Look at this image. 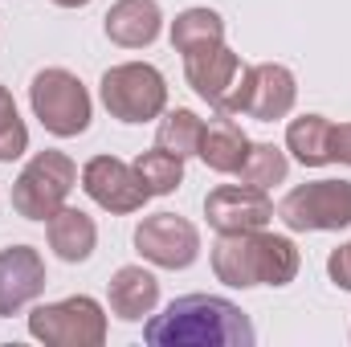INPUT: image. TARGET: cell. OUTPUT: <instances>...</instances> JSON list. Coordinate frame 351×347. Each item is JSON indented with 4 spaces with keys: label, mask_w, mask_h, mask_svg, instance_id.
Segmentation results:
<instances>
[{
    "label": "cell",
    "mask_w": 351,
    "mask_h": 347,
    "mask_svg": "<svg viewBox=\"0 0 351 347\" xmlns=\"http://www.w3.org/2000/svg\"><path fill=\"white\" fill-rule=\"evenodd\" d=\"M45 294V258L33 246L0 250V319L21 315Z\"/></svg>",
    "instance_id": "obj_13"
},
{
    "label": "cell",
    "mask_w": 351,
    "mask_h": 347,
    "mask_svg": "<svg viewBox=\"0 0 351 347\" xmlns=\"http://www.w3.org/2000/svg\"><path fill=\"white\" fill-rule=\"evenodd\" d=\"M106 302H110V315L114 319L143 323L160 307V278L152 270H143V265H123L106 282Z\"/></svg>",
    "instance_id": "obj_14"
},
{
    "label": "cell",
    "mask_w": 351,
    "mask_h": 347,
    "mask_svg": "<svg viewBox=\"0 0 351 347\" xmlns=\"http://www.w3.org/2000/svg\"><path fill=\"white\" fill-rule=\"evenodd\" d=\"M290 233H339L351 225V180H311L274 208Z\"/></svg>",
    "instance_id": "obj_6"
},
{
    "label": "cell",
    "mask_w": 351,
    "mask_h": 347,
    "mask_svg": "<svg viewBox=\"0 0 351 347\" xmlns=\"http://www.w3.org/2000/svg\"><path fill=\"white\" fill-rule=\"evenodd\" d=\"M135 176L143 180V188L152 196H168L184 184V160L164 152V147H152V152H139L135 160Z\"/></svg>",
    "instance_id": "obj_22"
},
{
    "label": "cell",
    "mask_w": 351,
    "mask_h": 347,
    "mask_svg": "<svg viewBox=\"0 0 351 347\" xmlns=\"http://www.w3.org/2000/svg\"><path fill=\"white\" fill-rule=\"evenodd\" d=\"M29 106L37 115V123L58 135V139H74L82 135L94 119V102H90V90L82 86L78 74L62 70V66H49L41 74H33V86H29Z\"/></svg>",
    "instance_id": "obj_3"
},
{
    "label": "cell",
    "mask_w": 351,
    "mask_h": 347,
    "mask_svg": "<svg viewBox=\"0 0 351 347\" xmlns=\"http://www.w3.org/2000/svg\"><path fill=\"white\" fill-rule=\"evenodd\" d=\"M200 139H204V119L188 106H176V110H164L160 115V127H156V147L172 152L180 160L196 156L200 152Z\"/></svg>",
    "instance_id": "obj_20"
},
{
    "label": "cell",
    "mask_w": 351,
    "mask_h": 347,
    "mask_svg": "<svg viewBox=\"0 0 351 347\" xmlns=\"http://www.w3.org/2000/svg\"><path fill=\"white\" fill-rule=\"evenodd\" d=\"M250 135L233 123V115H217L213 123H204V139H200V160L204 168H213L217 176H237V168L250 156Z\"/></svg>",
    "instance_id": "obj_16"
},
{
    "label": "cell",
    "mask_w": 351,
    "mask_h": 347,
    "mask_svg": "<svg viewBox=\"0 0 351 347\" xmlns=\"http://www.w3.org/2000/svg\"><path fill=\"white\" fill-rule=\"evenodd\" d=\"M327 274H331V282H335L339 290H351V241L348 246H339V250H331V258H327Z\"/></svg>",
    "instance_id": "obj_24"
},
{
    "label": "cell",
    "mask_w": 351,
    "mask_h": 347,
    "mask_svg": "<svg viewBox=\"0 0 351 347\" xmlns=\"http://www.w3.org/2000/svg\"><path fill=\"white\" fill-rule=\"evenodd\" d=\"M204 217L217 233H245L265 229L274 221V200L250 184H221L204 196Z\"/></svg>",
    "instance_id": "obj_12"
},
{
    "label": "cell",
    "mask_w": 351,
    "mask_h": 347,
    "mask_svg": "<svg viewBox=\"0 0 351 347\" xmlns=\"http://www.w3.org/2000/svg\"><path fill=\"white\" fill-rule=\"evenodd\" d=\"M135 254L160 270H188L200 258V229L180 213H152L135 225Z\"/></svg>",
    "instance_id": "obj_9"
},
{
    "label": "cell",
    "mask_w": 351,
    "mask_h": 347,
    "mask_svg": "<svg viewBox=\"0 0 351 347\" xmlns=\"http://www.w3.org/2000/svg\"><path fill=\"white\" fill-rule=\"evenodd\" d=\"M29 335L45 347H102L106 344V315L102 302L90 294H74L62 302H41L29 315Z\"/></svg>",
    "instance_id": "obj_7"
},
{
    "label": "cell",
    "mask_w": 351,
    "mask_h": 347,
    "mask_svg": "<svg viewBox=\"0 0 351 347\" xmlns=\"http://www.w3.org/2000/svg\"><path fill=\"white\" fill-rule=\"evenodd\" d=\"M164 29V12L156 0H114L102 16V33L119 49H147Z\"/></svg>",
    "instance_id": "obj_15"
},
{
    "label": "cell",
    "mask_w": 351,
    "mask_h": 347,
    "mask_svg": "<svg viewBox=\"0 0 351 347\" xmlns=\"http://www.w3.org/2000/svg\"><path fill=\"white\" fill-rule=\"evenodd\" d=\"M331 119L323 115H298L286 127V152L302 168H327L331 164Z\"/></svg>",
    "instance_id": "obj_18"
},
{
    "label": "cell",
    "mask_w": 351,
    "mask_h": 347,
    "mask_svg": "<svg viewBox=\"0 0 351 347\" xmlns=\"http://www.w3.org/2000/svg\"><path fill=\"white\" fill-rule=\"evenodd\" d=\"M241 74H245V66H241V58L229 45H213L204 53H188L184 58L188 86L196 90L217 115H229V102H233V94L241 86Z\"/></svg>",
    "instance_id": "obj_11"
},
{
    "label": "cell",
    "mask_w": 351,
    "mask_h": 347,
    "mask_svg": "<svg viewBox=\"0 0 351 347\" xmlns=\"http://www.w3.org/2000/svg\"><path fill=\"white\" fill-rule=\"evenodd\" d=\"M302 270V254L290 237L245 229V233H221L213 246V274L217 282L233 290L250 286H290Z\"/></svg>",
    "instance_id": "obj_2"
},
{
    "label": "cell",
    "mask_w": 351,
    "mask_h": 347,
    "mask_svg": "<svg viewBox=\"0 0 351 347\" xmlns=\"http://www.w3.org/2000/svg\"><path fill=\"white\" fill-rule=\"evenodd\" d=\"M53 4H58V8H86L90 0H53Z\"/></svg>",
    "instance_id": "obj_26"
},
{
    "label": "cell",
    "mask_w": 351,
    "mask_h": 347,
    "mask_svg": "<svg viewBox=\"0 0 351 347\" xmlns=\"http://www.w3.org/2000/svg\"><path fill=\"white\" fill-rule=\"evenodd\" d=\"M29 152V127L12 102L8 86H0V164H12Z\"/></svg>",
    "instance_id": "obj_23"
},
{
    "label": "cell",
    "mask_w": 351,
    "mask_h": 347,
    "mask_svg": "<svg viewBox=\"0 0 351 347\" xmlns=\"http://www.w3.org/2000/svg\"><path fill=\"white\" fill-rule=\"evenodd\" d=\"M78 164L66 152H37L12 180V208L25 221H49L74 192Z\"/></svg>",
    "instance_id": "obj_4"
},
{
    "label": "cell",
    "mask_w": 351,
    "mask_h": 347,
    "mask_svg": "<svg viewBox=\"0 0 351 347\" xmlns=\"http://www.w3.org/2000/svg\"><path fill=\"white\" fill-rule=\"evenodd\" d=\"M225 45V21L217 8H184L172 21V49L180 58Z\"/></svg>",
    "instance_id": "obj_19"
},
{
    "label": "cell",
    "mask_w": 351,
    "mask_h": 347,
    "mask_svg": "<svg viewBox=\"0 0 351 347\" xmlns=\"http://www.w3.org/2000/svg\"><path fill=\"white\" fill-rule=\"evenodd\" d=\"M82 188H86L90 200L98 208H106V213H139L152 200V192L135 176V164H127L119 156H94V160H86Z\"/></svg>",
    "instance_id": "obj_10"
},
{
    "label": "cell",
    "mask_w": 351,
    "mask_h": 347,
    "mask_svg": "<svg viewBox=\"0 0 351 347\" xmlns=\"http://www.w3.org/2000/svg\"><path fill=\"white\" fill-rule=\"evenodd\" d=\"M294 98H298V82L286 66L278 62H258V66H245L241 74V86L229 102V115H245V119H258V123H278L294 110Z\"/></svg>",
    "instance_id": "obj_8"
},
{
    "label": "cell",
    "mask_w": 351,
    "mask_h": 347,
    "mask_svg": "<svg viewBox=\"0 0 351 347\" xmlns=\"http://www.w3.org/2000/svg\"><path fill=\"white\" fill-rule=\"evenodd\" d=\"M45 237H49V250L62 261H86L94 254V246H98V225H94V217H86L82 208L62 204L45 221Z\"/></svg>",
    "instance_id": "obj_17"
},
{
    "label": "cell",
    "mask_w": 351,
    "mask_h": 347,
    "mask_svg": "<svg viewBox=\"0 0 351 347\" xmlns=\"http://www.w3.org/2000/svg\"><path fill=\"white\" fill-rule=\"evenodd\" d=\"M286 172H290V160H286L282 147H274V143H250V156H245V164L237 168V180L250 184V188L269 192L274 184L286 180Z\"/></svg>",
    "instance_id": "obj_21"
},
{
    "label": "cell",
    "mask_w": 351,
    "mask_h": 347,
    "mask_svg": "<svg viewBox=\"0 0 351 347\" xmlns=\"http://www.w3.org/2000/svg\"><path fill=\"white\" fill-rule=\"evenodd\" d=\"M147 347H254L250 315L221 294H184L143 323Z\"/></svg>",
    "instance_id": "obj_1"
},
{
    "label": "cell",
    "mask_w": 351,
    "mask_h": 347,
    "mask_svg": "<svg viewBox=\"0 0 351 347\" xmlns=\"http://www.w3.org/2000/svg\"><path fill=\"white\" fill-rule=\"evenodd\" d=\"M102 106L119 123H152L168 110V82L152 62H123L110 66L98 82Z\"/></svg>",
    "instance_id": "obj_5"
},
{
    "label": "cell",
    "mask_w": 351,
    "mask_h": 347,
    "mask_svg": "<svg viewBox=\"0 0 351 347\" xmlns=\"http://www.w3.org/2000/svg\"><path fill=\"white\" fill-rule=\"evenodd\" d=\"M331 164H348L351 168V123L331 127Z\"/></svg>",
    "instance_id": "obj_25"
}]
</instances>
